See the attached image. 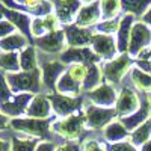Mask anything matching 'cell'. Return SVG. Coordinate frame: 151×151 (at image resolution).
Returning <instances> with one entry per match:
<instances>
[{
  "label": "cell",
  "instance_id": "6da1fadb",
  "mask_svg": "<svg viewBox=\"0 0 151 151\" xmlns=\"http://www.w3.org/2000/svg\"><path fill=\"white\" fill-rule=\"evenodd\" d=\"M6 82L12 91H27L36 92L40 88V71H23V73H12L6 76Z\"/></svg>",
  "mask_w": 151,
  "mask_h": 151
},
{
  "label": "cell",
  "instance_id": "7a4b0ae2",
  "mask_svg": "<svg viewBox=\"0 0 151 151\" xmlns=\"http://www.w3.org/2000/svg\"><path fill=\"white\" fill-rule=\"evenodd\" d=\"M86 122L85 113H77V115H71L64 119H60L53 124V130L64 136L65 139H77L80 133L83 132V125Z\"/></svg>",
  "mask_w": 151,
  "mask_h": 151
},
{
  "label": "cell",
  "instance_id": "3957f363",
  "mask_svg": "<svg viewBox=\"0 0 151 151\" xmlns=\"http://www.w3.org/2000/svg\"><path fill=\"white\" fill-rule=\"evenodd\" d=\"M148 45H151V27L147 26L144 21H139L132 29L129 53L130 56H139Z\"/></svg>",
  "mask_w": 151,
  "mask_h": 151
},
{
  "label": "cell",
  "instance_id": "277c9868",
  "mask_svg": "<svg viewBox=\"0 0 151 151\" xmlns=\"http://www.w3.org/2000/svg\"><path fill=\"white\" fill-rule=\"evenodd\" d=\"M12 129L17 132H23L26 134H32L36 137H47L48 136V119H38V118H24V119H11Z\"/></svg>",
  "mask_w": 151,
  "mask_h": 151
},
{
  "label": "cell",
  "instance_id": "5b68a950",
  "mask_svg": "<svg viewBox=\"0 0 151 151\" xmlns=\"http://www.w3.org/2000/svg\"><path fill=\"white\" fill-rule=\"evenodd\" d=\"M118 115L116 109H106V107H97L89 106L86 109V124L89 129H103L104 125L110 124V121Z\"/></svg>",
  "mask_w": 151,
  "mask_h": 151
},
{
  "label": "cell",
  "instance_id": "8992f818",
  "mask_svg": "<svg viewBox=\"0 0 151 151\" xmlns=\"http://www.w3.org/2000/svg\"><path fill=\"white\" fill-rule=\"evenodd\" d=\"M100 58L95 52H92L91 48H68L67 52H64L60 55V62H76V64H82V65H95V62H98Z\"/></svg>",
  "mask_w": 151,
  "mask_h": 151
},
{
  "label": "cell",
  "instance_id": "52a82bcc",
  "mask_svg": "<svg viewBox=\"0 0 151 151\" xmlns=\"http://www.w3.org/2000/svg\"><path fill=\"white\" fill-rule=\"evenodd\" d=\"M56 17L60 23H71L73 20H77V15L82 6V0H53Z\"/></svg>",
  "mask_w": 151,
  "mask_h": 151
},
{
  "label": "cell",
  "instance_id": "ba28073f",
  "mask_svg": "<svg viewBox=\"0 0 151 151\" xmlns=\"http://www.w3.org/2000/svg\"><path fill=\"white\" fill-rule=\"evenodd\" d=\"M130 64H132L130 56L122 55L118 59H113L109 64H106V67L103 68V74L110 85H116V83H119L121 77L125 74V71L130 68Z\"/></svg>",
  "mask_w": 151,
  "mask_h": 151
},
{
  "label": "cell",
  "instance_id": "9c48e42d",
  "mask_svg": "<svg viewBox=\"0 0 151 151\" xmlns=\"http://www.w3.org/2000/svg\"><path fill=\"white\" fill-rule=\"evenodd\" d=\"M50 103H52L53 110L59 116H67L82 107V98H73L70 95L53 94L50 95Z\"/></svg>",
  "mask_w": 151,
  "mask_h": 151
},
{
  "label": "cell",
  "instance_id": "30bf717a",
  "mask_svg": "<svg viewBox=\"0 0 151 151\" xmlns=\"http://www.w3.org/2000/svg\"><path fill=\"white\" fill-rule=\"evenodd\" d=\"M139 110V97L132 89H122L116 101V113L119 118L130 116Z\"/></svg>",
  "mask_w": 151,
  "mask_h": 151
},
{
  "label": "cell",
  "instance_id": "8fae6325",
  "mask_svg": "<svg viewBox=\"0 0 151 151\" xmlns=\"http://www.w3.org/2000/svg\"><path fill=\"white\" fill-rule=\"evenodd\" d=\"M88 95H89V98L100 107L107 109V107H110L116 103V91H115V88H113V85H110V83H101Z\"/></svg>",
  "mask_w": 151,
  "mask_h": 151
},
{
  "label": "cell",
  "instance_id": "7c38bea8",
  "mask_svg": "<svg viewBox=\"0 0 151 151\" xmlns=\"http://www.w3.org/2000/svg\"><path fill=\"white\" fill-rule=\"evenodd\" d=\"M64 32H65L68 44L73 48H82L86 44H92L94 35H95L89 29L79 27V26H67Z\"/></svg>",
  "mask_w": 151,
  "mask_h": 151
},
{
  "label": "cell",
  "instance_id": "4fadbf2b",
  "mask_svg": "<svg viewBox=\"0 0 151 151\" xmlns=\"http://www.w3.org/2000/svg\"><path fill=\"white\" fill-rule=\"evenodd\" d=\"M92 48L101 59H112L118 50V47L115 45V40L110 35H103V33L94 35Z\"/></svg>",
  "mask_w": 151,
  "mask_h": 151
},
{
  "label": "cell",
  "instance_id": "5bb4252c",
  "mask_svg": "<svg viewBox=\"0 0 151 151\" xmlns=\"http://www.w3.org/2000/svg\"><path fill=\"white\" fill-rule=\"evenodd\" d=\"M64 40H65V32L64 30H56V32H50L41 38H36L35 44L40 47L44 52L48 53H58L64 47Z\"/></svg>",
  "mask_w": 151,
  "mask_h": 151
},
{
  "label": "cell",
  "instance_id": "9a60e30c",
  "mask_svg": "<svg viewBox=\"0 0 151 151\" xmlns=\"http://www.w3.org/2000/svg\"><path fill=\"white\" fill-rule=\"evenodd\" d=\"M32 100V94H20L17 97H12L9 101L0 104V112L6 116H18L24 110H27V104Z\"/></svg>",
  "mask_w": 151,
  "mask_h": 151
},
{
  "label": "cell",
  "instance_id": "2e32d148",
  "mask_svg": "<svg viewBox=\"0 0 151 151\" xmlns=\"http://www.w3.org/2000/svg\"><path fill=\"white\" fill-rule=\"evenodd\" d=\"M65 74V67L62 62H48L42 65V82L47 88L55 89L59 82V77Z\"/></svg>",
  "mask_w": 151,
  "mask_h": 151
},
{
  "label": "cell",
  "instance_id": "e0dca14e",
  "mask_svg": "<svg viewBox=\"0 0 151 151\" xmlns=\"http://www.w3.org/2000/svg\"><path fill=\"white\" fill-rule=\"evenodd\" d=\"M100 17H101V9H100V2H94L89 3L80 9L79 15H77V26L79 27H88L95 24Z\"/></svg>",
  "mask_w": 151,
  "mask_h": 151
},
{
  "label": "cell",
  "instance_id": "ac0fdd59",
  "mask_svg": "<svg viewBox=\"0 0 151 151\" xmlns=\"http://www.w3.org/2000/svg\"><path fill=\"white\" fill-rule=\"evenodd\" d=\"M3 11V15L9 20V23H12L15 27H18L21 30V33L24 36H27L30 38L32 36V32H30V18L27 14H23V12H17V11H12V9H8L5 6H0Z\"/></svg>",
  "mask_w": 151,
  "mask_h": 151
},
{
  "label": "cell",
  "instance_id": "d6986e66",
  "mask_svg": "<svg viewBox=\"0 0 151 151\" xmlns=\"http://www.w3.org/2000/svg\"><path fill=\"white\" fill-rule=\"evenodd\" d=\"M133 21H134V15H132V14H127L121 20L119 29H118V41H116L118 52H121V53L129 52L130 35H132V29H133Z\"/></svg>",
  "mask_w": 151,
  "mask_h": 151
},
{
  "label": "cell",
  "instance_id": "ffe728a7",
  "mask_svg": "<svg viewBox=\"0 0 151 151\" xmlns=\"http://www.w3.org/2000/svg\"><path fill=\"white\" fill-rule=\"evenodd\" d=\"M148 115H150V101H148V98H145L142 106L139 107V110H137L136 113H133V115H130V116L121 118L119 121H121V124L124 125V127L127 129V132H134L139 125H142L148 119Z\"/></svg>",
  "mask_w": 151,
  "mask_h": 151
},
{
  "label": "cell",
  "instance_id": "44dd1931",
  "mask_svg": "<svg viewBox=\"0 0 151 151\" xmlns=\"http://www.w3.org/2000/svg\"><path fill=\"white\" fill-rule=\"evenodd\" d=\"M50 110H52V104H50L48 100L45 97H42V95H36L30 101L26 113L29 115V118L45 119L50 115Z\"/></svg>",
  "mask_w": 151,
  "mask_h": 151
},
{
  "label": "cell",
  "instance_id": "7402d4cb",
  "mask_svg": "<svg viewBox=\"0 0 151 151\" xmlns=\"http://www.w3.org/2000/svg\"><path fill=\"white\" fill-rule=\"evenodd\" d=\"M129 134L127 129L124 127V125L121 124V121H115V122H110L106 130H104V137H106V141L109 142H113V144H116L122 139H125Z\"/></svg>",
  "mask_w": 151,
  "mask_h": 151
},
{
  "label": "cell",
  "instance_id": "603a6c76",
  "mask_svg": "<svg viewBox=\"0 0 151 151\" xmlns=\"http://www.w3.org/2000/svg\"><path fill=\"white\" fill-rule=\"evenodd\" d=\"M151 0H121V6L125 12L132 15H145V12L150 9Z\"/></svg>",
  "mask_w": 151,
  "mask_h": 151
},
{
  "label": "cell",
  "instance_id": "cb8c5ba5",
  "mask_svg": "<svg viewBox=\"0 0 151 151\" xmlns=\"http://www.w3.org/2000/svg\"><path fill=\"white\" fill-rule=\"evenodd\" d=\"M56 89L62 94V95H68V94H79L80 92V83L77 80H74L70 73L67 71L62 77L59 79Z\"/></svg>",
  "mask_w": 151,
  "mask_h": 151
},
{
  "label": "cell",
  "instance_id": "d4e9b609",
  "mask_svg": "<svg viewBox=\"0 0 151 151\" xmlns=\"http://www.w3.org/2000/svg\"><path fill=\"white\" fill-rule=\"evenodd\" d=\"M151 136V118H148L142 125H139L134 132H132V144L136 145H144L150 141Z\"/></svg>",
  "mask_w": 151,
  "mask_h": 151
},
{
  "label": "cell",
  "instance_id": "484cf974",
  "mask_svg": "<svg viewBox=\"0 0 151 151\" xmlns=\"http://www.w3.org/2000/svg\"><path fill=\"white\" fill-rule=\"evenodd\" d=\"M24 45H26V36L20 33H12L0 41V48L5 52H14V50H18Z\"/></svg>",
  "mask_w": 151,
  "mask_h": 151
},
{
  "label": "cell",
  "instance_id": "4316f807",
  "mask_svg": "<svg viewBox=\"0 0 151 151\" xmlns=\"http://www.w3.org/2000/svg\"><path fill=\"white\" fill-rule=\"evenodd\" d=\"M100 9H101L103 21L113 20L121 9V0H100Z\"/></svg>",
  "mask_w": 151,
  "mask_h": 151
},
{
  "label": "cell",
  "instance_id": "83f0119b",
  "mask_svg": "<svg viewBox=\"0 0 151 151\" xmlns=\"http://www.w3.org/2000/svg\"><path fill=\"white\" fill-rule=\"evenodd\" d=\"M20 68L23 71H35L36 70V55L33 47H26L20 55Z\"/></svg>",
  "mask_w": 151,
  "mask_h": 151
},
{
  "label": "cell",
  "instance_id": "f1b7e54d",
  "mask_svg": "<svg viewBox=\"0 0 151 151\" xmlns=\"http://www.w3.org/2000/svg\"><path fill=\"white\" fill-rule=\"evenodd\" d=\"M132 79H133V83L139 88V89L145 91V92H150L151 91V74L139 70V68H134L132 71Z\"/></svg>",
  "mask_w": 151,
  "mask_h": 151
},
{
  "label": "cell",
  "instance_id": "f546056e",
  "mask_svg": "<svg viewBox=\"0 0 151 151\" xmlns=\"http://www.w3.org/2000/svg\"><path fill=\"white\" fill-rule=\"evenodd\" d=\"M97 86H100V70L97 65H89L86 71V77L83 80V89L91 92Z\"/></svg>",
  "mask_w": 151,
  "mask_h": 151
},
{
  "label": "cell",
  "instance_id": "4dcf8cb0",
  "mask_svg": "<svg viewBox=\"0 0 151 151\" xmlns=\"http://www.w3.org/2000/svg\"><path fill=\"white\" fill-rule=\"evenodd\" d=\"M0 68L6 71H18V56L15 52H8L0 55Z\"/></svg>",
  "mask_w": 151,
  "mask_h": 151
},
{
  "label": "cell",
  "instance_id": "1f68e13d",
  "mask_svg": "<svg viewBox=\"0 0 151 151\" xmlns=\"http://www.w3.org/2000/svg\"><path fill=\"white\" fill-rule=\"evenodd\" d=\"M38 144L40 142H36V139L23 141V139H17V137H14L12 142H11V151H35Z\"/></svg>",
  "mask_w": 151,
  "mask_h": 151
},
{
  "label": "cell",
  "instance_id": "d6a6232c",
  "mask_svg": "<svg viewBox=\"0 0 151 151\" xmlns=\"http://www.w3.org/2000/svg\"><path fill=\"white\" fill-rule=\"evenodd\" d=\"M119 24L121 21L118 18H113V20H106L103 23H100L97 26V30L103 35H110V33H118V29H119Z\"/></svg>",
  "mask_w": 151,
  "mask_h": 151
},
{
  "label": "cell",
  "instance_id": "836d02e7",
  "mask_svg": "<svg viewBox=\"0 0 151 151\" xmlns=\"http://www.w3.org/2000/svg\"><path fill=\"white\" fill-rule=\"evenodd\" d=\"M86 71H88V67L86 65H82V64H76V65H73L68 70L70 76H71L74 80H77L79 83H83V80L86 77Z\"/></svg>",
  "mask_w": 151,
  "mask_h": 151
},
{
  "label": "cell",
  "instance_id": "e575fe53",
  "mask_svg": "<svg viewBox=\"0 0 151 151\" xmlns=\"http://www.w3.org/2000/svg\"><path fill=\"white\" fill-rule=\"evenodd\" d=\"M30 32H32V36L41 38L47 32V27H45V24H44V18H35V20H32Z\"/></svg>",
  "mask_w": 151,
  "mask_h": 151
},
{
  "label": "cell",
  "instance_id": "d590c367",
  "mask_svg": "<svg viewBox=\"0 0 151 151\" xmlns=\"http://www.w3.org/2000/svg\"><path fill=\"white\" fill-rule=\"evenodd\" d=\"M12 97H11V88L6 82V79L0 74V104H3L6 101H9Z\"/></svg>",
  "mask_w": 151,
  "mask_h": 151
},
{
  "label": "cell",
  "instance_id": "8d00e7d4",
  "mask_svg": "<svg viewBox=\"0 0 151 151\" xmlns=\"http://www.w3.org/2000/svg\"><path fill=\"white\" fill-rule=\"evenodd\" d=\"M107 151H137L136 147L132 142H116V144H110L106 147Z\"/></svg>",
  "mask_w": 151,
  "mask_h": 151
},
{
  "label": "cell",
  "instance_id": "74e56055",
  "mask_svg": "<svg viewBox=\"0 0 151 151\" xmlns=\"http://www.w3.org/2000/svg\"><path fill=\"white\" fill-rule=\"evenodd\" d=\"M15 30V26L9 21H0V38H6L9 35H12V32Z\"/></svg>",
  "mask_w": 151,
  "mask_h": 151
},
{
  "label": "cell",
  "instance_id": "f35d334b",
  "mask_svg": "<svg viewBox=\"0 0 151 151\" xmlns=\"http://www.w3.org/2000/svg\"><path fill=\"white\" fill-rule=\"evenodd\" d=\"M82 151H107V150L97 141H86L82 147Z\"/></svg>",
  "mask_w": 151,
  "mask_h": 151
},
{
  "label": "cell",
  "instance_id": "ab89813d",
  "mask_svg": "<svg viewBox=\"0 0 151 151\" xmlns=\"http://www.w3.org/2000/svg\"><path fill=\"white\" fill-rule=\"evenodd\" d=\"M56 145L53 142H40L36 145V150L35 151H56Z\"/></svg>",
  "mask_w": 151,
  "mask_h": 151
},
{
  "label": "cell",
  "instance_id": "60d3db41",
  "mask_svg": "<svg viewBox=\"0 0 151 151\" xmlns=\"http://www.w3.org/2000/svg\"><path fill=\"white\" fill-rule=\"evenodd\" d=\"M56 151H82V148L77 144H64V145H59Z\"/></svg>",
  "mask_w": 151,
  "mask_h": 151
},
{
  "label": "cell",
  "instance_id": "b9f144b4",
  "mask_svg": "<svg viewBox=\"0 0 151 151\" xmlns=\"http://www.w3.org/2000/svg\"><path fill=\"white\" fill-rule=\"evenodd\" d=\"M8 124H11L9 118H8L6 115H3L2 112H0V130H3V129H6V125H8Z\"/></svg>",
  "mask_w": 151,
  "mask_h": 151
},
{
  "label": "cell",
  "instance_id": "7bdbcfd3",
  "mask_svg": "<svg viewBox=\"0 0 151 151\" xmlns=\"http://www.w3.org/2000/svg\"><path fill=\"white\" fill-rule=\"evenodd\" d=\"M142 20H144V23L147 24V26H150V27H151V8L145 12V15L142 17Z\"/></svg>",
  "mask_w": 151,
  "mask_h": 151
},
{
  "label": "cell",
  "instance_id": "ee69618b",
  "mask_svg": "<svg viewBox=\"0 0 151 151\" xmlns=\"http://www.w3.org/2000/svg\"><path fill=\"white\" fill-rule=\"evenodd\" d=\"M11 150V144L8 141L0 139V151H9Z\"/></svg>",
  "mask_w": 151,
  "mask_h": 151
},
{
  "label": "cell",
  "instance_id": "f6af8a7d",
  "mask_svg": "<svg viewBox=\"0 0 151 151\" xmlns=\"http://www.w3.org/2000/svg\"><path fill=\"white\" fill-rule=\"evenodd\" d=\"M141 151H151V139H150L148 142H145V144L142 145Z\"/></svg>",
  "mask_w": 151,
  "mask_h": 151
},
{
  "label": "cell",
  "instance_id": "bcb514c9",
  "mask_svg": "<svg viewBox=\"0 0 151 151\" xmlns=\"http://www.w3.org/2000/svg\"><path fill=\"white\" fill-rule=\"evenodd\" d=\"M2 18H3V11H2V8H0V21H2Z\"/></svg>",
  "mask_w": 151,
  "mask_h": 151
},
{
  "label": "cell",
  "instance_id": "7dc6e473",
  "mask_svg": "<svg viewBox=\"0 0 151 151\" xmlns=\"http://www.w3.org/2000/svg\"><path fill=\"white\" fill-rule=\"evenodd\" d=\"M82 2H86V3H94L95 0H82Z\"/></svg>",
  "mask_w": 151,
  "mask_h": 151
}]
</instances>
